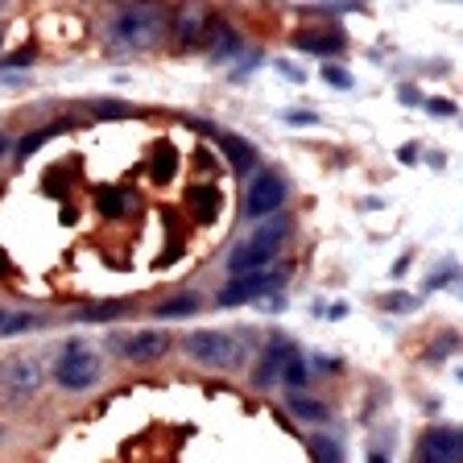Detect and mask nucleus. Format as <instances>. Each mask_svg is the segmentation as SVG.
<instances>
[{"instance_id":"1","label":"nucleus","mask_w":463,"mask_h":463,"mask_svg":"<svg viewBox=\"0 0 463 463\" xmlns=\"http://www.w3.org/2000/svg\"><path fill=\"white\" fill-rule=\"evenodd\" d=\"M286 232H289V220H269V223H260V232H252L249 241H241L236 249H232V257H228L232 278H244V273L269 269L273 257H278L281 244H286Z\"/></svg>"},{"instance_id":"2","label":"nucleus","mask_w":463,"mask_h":463,"mask_svg":"<svg viewBox=\"0 0 463 463\" xmlns=\"http://www.w3.org/2000/svg\"><path fill=\"white\" fill-rule=\"evenodd\" d=\"M165 29V13L154 9V5H128L112 17V42L128 50H145L162 38Z\"/></svg>"},{"instance_id":"3","label":"nucleus","mask_w":463,"mask_h":463,"mask_svg":"<svg viewBox=\"0 0 463 463\" xmlns=\"http://www.w3.org/2000/svg\"><path fill=\"white\" fill-rule=\"evenodd\" d=\"M99 373H104V360H99V352L91 344H83V339H75V344H67L62 352H58L54 381L62 389H71V393L91 389L99 381Z\"/></svg>"},{"instance_id":"4","label":"nucleus","mask_w":463,"mask_h":463,"mask_svg":"<svg viewBox=\"0 0 463 463\" xmlns=\"http://www.w3.org/2000/svg\"><path fill=\"white\" fill-rule=\"evenodd\" d=\"M186 352L207 368H232L244 356L241 339L228 335V331H194V335H186Z\"/></svg>"},{"instance_id":"5","label":"nucleus","mask_w":463,"mask_h":463,"mask_svg":"<svg viewBox=\"0 0 463 463\" xmlns=\"http://www.w3.org/2000/svg\"><path fill=\"white\" fill-rule=\"evenodd\" d=\"M42 381H46V373H42L38 356H13V360L0 364V393L9 397V402H25V397H33L42 389Z\"/></svg>"},{"instance_id":"6","label":"nucleus","mask_w":463,"mask_h":463,"mask_svg":"<svg viewBox=\"0 0 463 463\" xmlns=\"http://www.w3.org/2000/svg\"><path fill=\"white\" fill-rule=\"evenodd\" d=\"M286 199H289L286 178H281V174H273V170H265L260 178H252L249 199H244V215H249V220H265V215L281 212V203H286Z\"/></svg>"},{"instance_id":"7","label":"nucleus","mask_w":463,"mask_h":463,"mask_svg":"<svg viewBox=\"0 0 463 463\" xmlns=\"http://www.w3.org/2000/svg\"><path fill=\"white\" fill-rule=\"evenodd\" d=\"M281 281H286V269H281V265H269V269H260V273H244V278H236L232 286L220 289V307H241V302H249V298L273 294Z\"/></svg>"},{"instance_id":"8","label":"nucleus","mask_w":463,"mask_h":463,"mask_svg":"<svg viewBox=\"0 0 463 463\" xmlns=\"http://www.w3.org/2000/svg\"><path fill=\"white\" fill-rule=\"evenodd\" d=\"M463 459V439L451 426H434L422 434V463H459Z\"/></svg>"},{"instance_id":"9","label":"nucleus","mask_w":463,"mask_h":463,"mask_svg":"<svg viewBox=\"0 0 463 463\" xmlns=\"http://www.w3.org/2000/svg\"><path fill=\"white\" fill-rule=\"evenodd\" d=\"M120 352L128 360H162L170 352V335L165 331H137V335L120 339Z\"/></svg>"},{"instance_id":"10","label":"nucleus","mask_w":463,"mask_h":463,"mask_svg":"<svg viewBox=\"0 0 463 463\" xmlns=\"http://www.w3.org/2000/svg\"><path fill=\"white\" fill-rule=\"evenodd\" d=\"M289 352H294V344H289L286 335L269 339V347H265V356H260V364H257V385H273V381H278L286 360H289Z\"/></svg>"},{"instance_id":"11","label":"nucleus","mask_w":463,"mask_h":463,"mask_svg":"<svg viewBox=\"0 0 463 463\" xmlns=\"http://www.w3.org/2000/svg\"><path fill=\"white\" fill-rule=\"evenodd\" d=\"M294 46L310 50V54H335V50H344V33L339 29H302V33H294Z\"/></svg>"},{"instance_id":"12","label":"nucleus","mask_w":463,"mask_h":463,"mask_svg":"<svg viewBox=\"0 0 463 463\" xmlns=\"http://www.w3.org/2000/svg\"><path fill=\"white\" fill-rule=\"evenodd\" d=\"M220 149L228 154V165L236 174H249V170H257V149H252L244 137H236V133H223L220 137Z\"/></svg>"},{"instance_id":"13","label":"nucleus","mask_w":463,"mask_h":463,"mask_svg":"<svg viewBox=\"0 0 463 463\" xmlns=\"http://www.w3.org/2000/svg\"><path fill=\"white\" fill-rule=\"evenodd\" d=\"M194 310H199V298H194V294H178V298L162 302L154 315L157 318H186V315H194Z\"/></svg>"},{"instance_id":"14","label":"nucleus","mask_w":463,"mask_h":463,"mask_svg":"<svg viewBox=\"0 0 463 463\" xmlns=\"http://www.w3.org/2000/svg\"><path fill=\"white\" fill-rule=\"evenodd\" d=\"M307 360H302V352L298 347H294V352H289V360H286V368H281V381H286V385H294V389H302L307 385Z\"/></svg>"},{"instance_id":"15","label":"nucleus","mask_w":463,"mask_h":463,"mask_svg":"<svg viewBox=\"0 0 463 463\" xmlns=\"http://www.w3.org/2000/svg\"><path fill=\"white\" fill-rule=\"evenodd\" d=\"M289 405H294V414H298V418H310V422H318V418H327V405H315L310 397H294Z\"/></svg>"},{"instance_id":"16","label":"nucleus","mask_w":463,"mask_h":463,"mask_svg":"<svg viewBox=\"0 0 463 463\" xmlns=\"http://www.w3.org/2000/svg\"><path fill=\"white\" fill-rule=\"evenodd\" d=\"M38 323H42L38 315H13V318H5L0 335H17V331H29V327H38Z\"/></svg>"},{"instance_id":"17","label":"nucleus","mask_w":463,"mask_h":463,"mask_svg":"<svg viewBox=\"0 0 463 463\" xmlns=\"http://www.w3.org/2000/svg\"><path fill=\"white\" fill-rule=\"evenodd\" d=\"M128 302H112V307H91L83 310V318H116V315H125Z\"/></svg>"},{"instance_id":"18","label":"nucleus","mask_w":463,"mask_h":463,"mask_svg":"<svg viewBox=\"0 0 463 463\" xmlns=\"http://www.w3.org/2000/svg\"><path fill=\"white\" fill-rule=\"evenodd\" d=\"M99 199H104V215H120V212H125V207H120V203H125V194H120V191H99Z\"/></svg>"},{"instance_id":"19","label":"nucleus","mask_w":463,"mask_h":463,"mask_svg":"<svg viewBox=\"0 0 463 463\" xmlns=\"http://www.w3.org/2000/svg\"><path fill=\"white\" fill-rule=\"evenodd\" d=\"M203 33V17H191V13H186V21H183V42H194Z\"/></svg>"},{"instance_id":"20","label":"nucleus","mask_w":463,"mask_h":463,"mask_svg":"<svg viewBox=\"0 0 463 463\" xmlns=\"http://www.w3.org/2000/svg\"><path fill=\"white\" fill-rule=\"evenodd\" d=\"M46 137H50V128H42V133H29L25 141H21V154H33V149H38V145L46 141Z\"/></svg>"},{"instance_id":"21","label":"nucleus","mask_w":463,"mask_h":463,"mask_svg":"<svg viewBox=\"0 0 463 463\" xmlns=\"http://www.w3.org/2000/svg\"><path fill=\"white\" fill-rule=\"evenodd\" d=\"M323 79H331L335 87H352V79L344 75V67H323Z\"/></svg>"},{"instance_id":"22","label":"nucleus","mask_w":463,"mask_h":463,"mask_svg":"<svg viewBox=\"0 0 463 463\" xmlns=\"http://www.w3.org/2000/svg\"><path fill=\"white\" fill-rule=\"evenodd\" d=\"M430 108L434 112H443V116H451V104H447V99H430Z\"/></svg>"},{"instance_id":"23","label":"nucleus","mask_w":463,"mask_h":463,"mask_svg":"<svg viewBox=\"0 0 463 463\" xmlns=\"http://www.w3.org/2000/svg\"><path fill=\"white\" fill-rule=\"evenodd\" d=\"M5 149H9V141H5V133H0V154H5Z\"/></svg>"},{"instance_id":"24","label":"nucleus","mask_w":463,"mask_h":463,"mask_svg":"<svg viewBox=\"0 0 463 463\" xmlns=\"http://www.w3.org/2000/svg\"><path fill=\"white\" fill-rule=\"evenodd\" d=\"M368 463H385V455H373V459H368Z\"/></svg>"},{"instance_id":"25","label":"nucleus","mask_w":463,"mask_h":463,"mask_svg":"<svg viewBox=\"0 0 463 463\" xmlns=\"http://www.w3.org/2000/svg\"><path fill=\"white\" fill-rule=\"evenodd\" d=\"M0 327H5V310H0Z\"/></svg>"}]
</instances>
